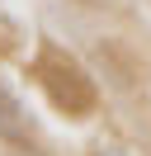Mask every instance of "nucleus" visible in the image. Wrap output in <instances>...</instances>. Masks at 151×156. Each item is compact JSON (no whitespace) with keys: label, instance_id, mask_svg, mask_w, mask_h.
Returning <instances> with one entry per match:
<instances>
[{"label":"nucleus","instance_id":"nucleus-2","mask_svg":"<svg viewBox=\"0 0 151 156\" xmlns=\"http://www.w3.org/2000/svg\"><path fill=\"white\" fill-rule=\"evenodd\" d=\"M0 133L9 142H24V118H19V104H14V95L5 85H0Z\"/></svg>","mask_w":151,"mask_h":156},{"label":"nucleus","instance_id":"nucleus-3","mask_svg":"<svg viewBox=\"0 0 151 156\" xmlns=\"http://www.w3.org/2000/svg\"><path fill=\"white\" fill-rule=\"evenodd\" d=\"M90 156H113V151H90Z\"/></svg>","mask_w":151,"mask_h":156},{"label":"nucleus","instance_id":"nucleus-1","mask_svg":"<svg viewBox=\"0 0 151 156\" xmlns=\"http://www.w3.org/2000/svg\"><path fill=\"white\" fill-rule=\"evenodd\" d=\"M38 85H43L47 104L61 118H90L94 104H99V90H94L90 71H85L71 52L52 48V43L38 52Z\"/></svg>","mask_w":151,"mask_h":156}]
</instances>
